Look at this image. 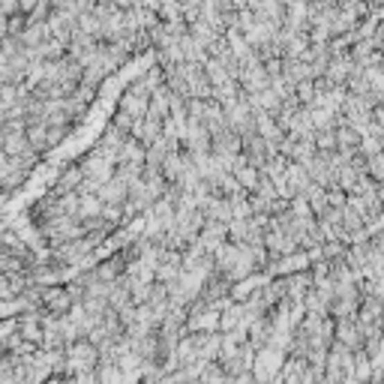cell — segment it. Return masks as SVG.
I'll return each mask as SVG.
<instances>
[{
    "mask_svg": "<svg viewBox=\"0 0 384 384\" xmlns=\"http://www.w3.org/2000/svg\"><path fill=\"white\" fill-rule=\"evenodd\" d=\"M67 367L87 376V372H94L99 367V349L87 336H78V340L67 342Z\"/></svg>",
    "mask_w": 384,
    "mask_h": 384,
    "instance_id": "1",
    "label": "cell"
},
{
    "mask_svg": "<svg viewBox=\"0 0 384 384\" xmlns=\"http://www.w3.org/2000/svg\"><path fill=\"white\" fill-rule=\"evenodd\" d=\"M40 304L49 309L51 315H69L72 313V306H76V295H72V288L67 286H45L42 288V295H40Z\"/></svg>",
    "mask_w": 384,
    "mask_h": 384,
    "instance_id": "2",
    "label": "cell"
},
{
    "mask_svg": "<svg viewBox=\"0 0 384 384\" xmlns=\"http://www.w3.org/2000/svg\"><path fill=\"white\" fill-rule=\"evenodd\" d=\"M279 358V354L277 351H261L259 354V360H255V378H264V381H270V376H273V372H277L279 367H282V360H277Z\"/></svg>",
    "mask_w": 384,
    "mask_h": 384,
    "instance_id": "3",
    "label": "cell"
}]
</instances>
